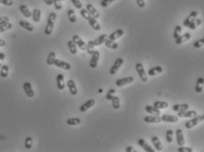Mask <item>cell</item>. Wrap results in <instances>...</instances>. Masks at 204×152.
Returning <instances> with one entry per match:
<instances>
[{"label":"cell","mask_w":204,"mask_h":152,"mask_svg":"<svg viewBox=\"0 0 204 152\" xmlns=\"http://www.w3.org/2000/svg\"><path fill=\"white\" fill-rule=\"evenodd\" d=\"M145 111L148 114H151V115L159 116L161 114L160 109L155 107L154 106H146Z\"/></svg>","instance_id":"cell-22"},{"label":"cell","mask_w":204,"mask_h":152,"mask_svg":"<svg viewBox=\"0 0 204 152\" xmlns=\"http://www.w3.org/2000/svg\"><path fill=\"white\" fill-rule=\"evenodd\" d=\"M99 60H100V52L98 50H95L93 54L92 55V58L90 61V67L93 69H95L98 66Z\"/></svg>","instance_id":"cell-10"},{"label":"cell","mask_w":204,"mask_h":152,"mask_svg":"<svg viewBox=\"0 0 204 152\" xmlns=\"http://www.w3.org/2000/svg\"><path fill=\"white\" fill-rule=\"evenodd\" d=\"M202 120L204 121V114H203V115H202Z\"/></svg>","instance_id":"cell-62"},{"label":"cell","mask_w":204,"mask_h":152,"mask_svg":"<svg viewBox=\"0 0 204 152\" xmlns=\"http://www.w3.org/2000/svg\"><path fill=\"white\" fill-rule=\"evenodd\" d=\"M122 64H123V59H122V58H118V59H116L115 62V63H114V65L112 66V68L110 69V74H111V75L116 74L117 71H119V69L122 67Z\"/></svg>","instance_id":"cell-5"},{"label":"cell","mask_w":204,"mask_h":152,"mask_svg":"<svg viewBox=\"0 0 204 152\" xmlns=\"http://www.w3.org/2000/svg\"><path fill=\"white\" fill-rule=\"evenodd\" d=\"M5 45H6V42H5V41H4V40L0 39V47H5Z\"/></svg>","instance_id":"cell-59"},{"label":"cell","mask_w":204,"mask_h":152,"mask_svg":"<svg viewBox=\"0 0 204 152\" xmlns=\"http://www.w3.org/2000/svg\"><path fill=\"white\" fill-rule=\"evenodd\" d=\"M196 25H195V20H192L191 23L189 24V26H188V28L191 29V30H195L196 29Z\"/></svg>","instance_id":"cell-55"},{"label":"cell","mask_w":204,"mask_h":152,"mask_svg":"<svg viewBox=\"0 0 204 152\" xmlns=\"http://www.w3.org/2000/svg\"><path fill=\"white\" fill-rule=\"evenodd\" d=\"M80 15L84 18V19H86V20H88V18L91 16V14L89 13V12H88L86 9H81L80 10Z\"/></svg>","instance_id":"cell-47"},{"label":"cell","mask_w":204,"mask_h":152,"mask_svg":"<svg viewBox=\"0 0 204 152\" xmlns=\"http://www.w3.org/2000/svg\"><path fill=\"white\" fill-rule=\"evenodd\" d=\"M124 34V31L122 29H118L116 31L113 32L109 36H108V39L111 40V41H116L117 39H119L120 37H122Z\"/></svg>","instance_id":"cell-26"},{"label":"cell","mask_w":204,"mask_h":152,"mask_svg":"<svg viewBox=\"0 0 204 152\" xmlns=\"http://www.w3.org/2000/svg\"><path fill=\"white\" fill-rule=\"evenodd\" d=\"M32 146H33V138L31 136H28L25 140V148L27 150H30V149H32Z\"/></svg>","instance_id":"cell-42"},{"label":"cell","mask_w":204,"mask_h":152,"mask_svg":"<svg viewBox=\"0 0 204 152\" xmlns=\"http://www.w3.org/2000/svg\"><path fill=\"white\" fill-rule=\"evenodd\" d=\"M23 89H24V92H25L26 95H27L28 98H33V97L35 96L34 90H33L32 85H31L30 83H28V82L24 83V85H23Z\"/></svg>","instance_id":"cell-12"},{"label":"cell","mask_w":204,"mask_h":152,"mask_svg":"<svg viewBox=\"0 0 204 152\" xmlns=\"http://www.w3.org/2000/svg\"><path fill=\"white\" fill-rule=\"evenodd\" d=\"M144 121L146 123L151 124H158L162 121L161 117L157 115H147L144 118Z\"/></svg>","instance_id":"cell-7"},{"label":"cell","mask_w":204,"mask_h":152,"mask_svg":"<svg viewBox=\"0 0 204 152\" xmlns=\"http://www.w3.org/2000/svg\"><path fill=\"white\" fill-rule=\"evenodd\" d=\"M56 20V14L55 13H50V14L49 15V18H48L46 27H45V30H44V34L47 36L51 35V34L53 32V29H54V26H55Z\"/></svg>","instance_id":"cell-1"},{"label":"cell","mask_w":204,"mask_h":152,"mask_svg":"<svg viewBox=\"0 0 204 152\" xmlns=\"http://www.w3.org/2000/svg\"><path fill=\"white\" fill-rule=\"evenodd\" d=\"M161 120L164 122L167 123H177L179 121V117L176 115H170V114H164L161 116Z\"/></svg>","instance_id":"cell-8"},{"label":"cell","mask_w":204,"mask_h":152,"mask_svg":"<svg viewBox=\"0 0 204 152\" xmlns=\"http://www.w3.org/2000/svg\"><path fill=\"white\" fill-rule=\"evenodd\" d=\"M86 10H87L88 12H89V13L92 15L93 17H94L95 19H99V18H100V13L98 12V10H97L92 4H87Z\"/></svg>","instance_id":"cell-25"},{"label":"cell","mask_w":204,"mask_h":152,"mask_svg":"<svg viewBox=\"0 0 204 152\" xmlns=\"http://www.w3.org/2000/svg\"><path fill=\"white\" fill-rule=\"evenodd\" d=\"M20 11L21 12V13L26 18H30V17H32V13L30 12V10L28 9V7L27 6V5H22L20 6Z\"/></svg>","instance_id":"cell-30"},{"label":"cell","mask_w":204,"mask_h":152,"mask_svg":"<svg viewBox=\"0 0 204 152\" xmlns=\"http://www.w3.org/2000/svg\"><path fill=\"white\" fill-rule=\"evenodd\" d=\"M107 39V35L106 34H103L101 35H100L98 38H96L94 41H93L94 45L95 46H100L101 44L105 43V42H106Z\"/></svg>","instance_id":"cell-29"},{"label":"cell","mask_w":204,"mask_h":152,"mask_svg":"<svg viewBox=\"0 0 204 152\" xmlns=\"http://www.w3.org/2000/svg\"><path fill=\"white\" fill-rule=\"evenodd\" d=\"M72 41L74 42V43L76 44L79 49H80L81 50H86V43L82 39L80 38L79 35H78V34H75V35H73L72 36Z\"/></svg>","instance_id":"cell-4"},{"label":"cell","mask_w":204,"mask_h":152,"mask_svg":"<svg viewBox=\"0 0 204 152\" xmlns=\"http://www.w3.org/2000/svg\"><path fill=\"white\" fill-rule=\"evenodd\" d=\"M115 92H116V91H115V89H110L109 91L107 92V95H106V99H107V100H112V99L115 97Z\"/></svg>","instance_id":"cell-46"},{"label":"cell","mask_w":204,"mask_h":152,"mask_svg":"<svg viewBox=\"0 0 204 152\" xmlns=\"http://www.w3.org/2000/svg\"><path fill=\"white\" fill-rule=\"evenodd\" d=\"M1 67H2V64H1V63H0V68H1Z\"/></svg>","instance_id":"cell-63"},{"label":"cell","mask_w":204,"mask_h":152,"mask_svg":"<svg viewBox=\"0 0 204 152\" xmlns=\"http://www.w3.org/2000/svg\"><path fill=\"white\" fill-rule=\"evenodd\" d=\"M204 86V78H198L196 81V86H195V92L201 93L203 90Z\"/></svg>","instance_id":"cell-27"},{"label":"cell","mask_w":204,"mask_h":152,"mask_svg":"<svg viewBox=\"0 0 204 152\" xmlns=\"http://www.w3.org/2000/svg\"><path fill=\"white\" fill-rule=\"evenodd\" d=\"M112 106H113V107L114 109H118L121 107V104H120V99H119V97L118 96H115L113 99H112Z\"/></svg>","instance_id":"cell-40"},{"label":"cell","mask_w":204,"mask_h":152,"mask_svg":"<svg viewBox=\"0 0 204 152\" xmlns=\"http://www.w3.org/2000/svg\"><path fill=\"white\" fill-rule=\"evenodd\" d=\"M178 151L179 152H193V149L188 148V147H184L183 146H180V148L178 149Z\"/></svg>","instance_id":"cell-51"},{"label":"cell","mask_w":204,"mask_h":152,"mask_svg":"<svg viewBox=\"0 0 204 152\" xmlns=\"http://www.w3.org/2000/svg\"><path fill=\"white\" fill-rule=\"evenodd\" d=\"M127 152H135L136 150H134V148L132 147V146H128L127 148H126V150H125Z\"/></svg>","instance_id":"cell-57"},{"label":"cell","mask_w":204,"mask_h":152,"mask_svg":"<svg viewBox=\"0 0 204 152\" xmlns=\"http://www.w3.org/2000/svg\"><path fill=\"white\" fill-rule=\"evenodd\" d=\"M197 16H198V13H197L196 11H193V12H191L189 13V15H188V17L186 18V19L184 20V21H183L184 27H188V26H189V24L191 23V21L194 20L195 18H197Z\"/></svg>","instance_id":"cell-16"},{"label":"cell","mask_w":204,"mask_h":152,"mask_svg":"<svg viewBox=\"0 0 204 152\" xmlns=\"http://www.w3.org/2000/svg\"><path fill=\"white\" fill-rule=\"evenodd\" d=\"M66 123L70 126H78L81 124V120L79 118H70L66 121Z\"/></svg>","instance_id":"cell-34"},{"label":"cell","mask_w":204,"mask_h":152,"mask_svg":"<svg viewBox=\"0 0 204 152\" xmlns=\"http://www.w3.org/2000/svg\"><path fill=\"white\" fill-rule=\"evenodd\" d=\"M94 42H93V41H89L86 44V51H87L88 55H93V52H94Z\"/></svg>","instance_id":"cell-36"},{"label":"cell","mask_w":204,"mask_h":152,"mask_svg":"<svg viewBox=\"0 0 204 152\" xmlns=\"http://www.w3.org/2000/svg\"><path fill=\"white\" fill-rule=\"evenodd\" d=\"M197 116V113L196 111L195 110H191V111H185V112H182V113H179L178 114V117L179 118H193V117H195Z\"/></svg>","instance_id":"cell-18"},{"label":"cell","mask_w":204,"mask_h":152,"mask_svg":"<svg viewBox=\"0 0 204 152\" xmlns=\"http://www.w3.org/2000/svg\"><path fill=\"white\" fill-rule=\"evenodd\" d=\"M202 121H203V120H202V116L197 115L195 116V117H193V118H191L190 121H187V122L185 123V128H187L188 129H191V128L196 127L197 125L199 123H201Z\"/></svg>","instance_id":"cell-2"},{"label":"cell","mask_w":204,"mask_h":152,"mask_svg":"<svg viewBox=\"0 0 204 152\" xmlns=\"http://www.w3.org/2000/svg\"><path fill=\"white\" fill-rule=\"evenodd\" d=\"M204 46V36L202 38H201L200 40H198L196 42H195V43H194V47L195 48V49H201L202 47H203Z\"/></svg>","instance_id":"cell-45"},{"label":"cell","mask_w":204,"mask_h":152,"mask_svg":"<svg viewBox=\"0 0 204 152\" xmlns=\"http://www.w3.org/2000/svg\"><path fill=\"white\" fill-rule=\"evenodd\" d=\"M20 26L24 29H26L27 31H28V32H33L35 30L34 26L32 24H30L29 22L26 21V20H20Z\"/></svg>","instance_id":"cell-28"},{"label":"cell","mask_w":204,"mask_h":152,"mask_svg":"<svg viewBox=\"0 0 204 152\" xmlns=\"http://www.w3.org/2000/svg\"><path fill=\"white\" fill-rule=\"evenodd\" d=\"M8 73H9V67L6 64H4L1 67V71H0V76L3 78H5L8 77Z\"/></svg>","instance_id":"cell-37"},{"label":"cell","mask_w":204,"mask_h":152,"mask_svg":"<svg viewBox=\"0 0 204 152\" xmlns=\"http://www.w3.org/2000/svg\"><path fill=\"white\" fill-rule=\"evenodd\" d=\"M60 1H64V0H60Z\"/></svg>","instance_id":"cell-64"},{"label":"cell","mask_w":204,"mask_h":152,"mask_svg":"<svg viewBox=\"0 0 204 152\" xmlns=\"http://www.w3.org/2000/svg\"><path fill=\"white\" fill-rule=\"evenodd\" d=\"M0 4L6 6H11L13 5V0H0Z\"/></svg>","instance_id":"cell-52"},{"label":"cell","mask_w":204,"mask_h":152,"mask_svg":"<svg viewBox=\"0 0 204 152\" xmlns=\"http://www.w3.org/2000/svg\"><path fill=\"white\" fill-rule=\"evenodd\" d=\"M12 27H13V25H12L10 22H9V23H6V24H5V25L0 26V34L5 32L6 30H9V29H11Z\"/></svg>","instance_id":"cell-44"},{"label":"cell","mask_w":204,"mask_h":152,"mask_svg":"<svg viewBox=\"0 0 204 152\" xmlns=\"http://www.w3.org/2000/svg\"><path fill=\"white\" fill-rule=\"evenodd\" d=\"M56 85H57V88L60 91L64 90L65 88V83H64V78L63 74H58L56 77Z\"/></svg>","instance_id":"cell-24"},{"label":"cell","mask_w":204,"mask_h":152,"mask_svg":"<svg viewBox=\"0 0 204 152\" xmlns=\"http://www.w3.org/2000/svg\"><path fill=\"white\" fill-rule=\"evenodd\" d=\"M153 106L158 109H167L169 107L168 103L166 101H155Z\"/></svg>","instance_id":"cell-35"},{"label":"cell","mask_w":204,"mask_h":152,"mask_svg":"<svg viewBox=\"0 0 204 152\" xmlns=\"http://www.w3.org/2000/svg\"><path fill=\"white\" fill-rule=\"evenodd\" d=\"M136 70H137V71L138 73L140 79L142 80L143 82H144V83L147 82V81H148V75H147V73L145 72L144 67V65H143L141 63H137L136 64Z\"/></svg>","instance_id":"cell-3"},{"label":"cell","mask_w":204,"mask_h":152,"mask_svg":"<svg viewBox=\"0 0 204 152\" xmlns=\"http://www.w3.org/2000/svg\"><path fill=\"white\" fill-rule=\"evenodd\" d=\"M53 5H55V8H56L57 11L61 10V9L63 8L62 3H61V1H60V0H53Z\"/></svg>","instance_id":"cell-50"},{"label":"cell","mask_w":204,"mask_h":152,"mask_svg":"<svg viewBox=\"0 0 204 152\" xmlns=\"http://www.w3.org/2000/svg\"><path fill=\"white\" fill-rule=\"evenodd\" d=\"M181 31H182V27L180 26H176L174 28V32H173V38L177 39L178 37L181 34Z\"/></svg>","instance_id":"cell-43"},{"label":"cell","mask_w":204,"mask_h":152,"mask_svg":"<svg viewBox=\"0 0 204 152\" xmlns=\"http://www.w3.org/2000/svg\"><path fill=\"white\" fill-rule=\"evenodd\" d=\"M115 1H116V0H102L101 3H100V5H101L102 7H107L112 3H114Z\"/></svg>","instance_id":"cell-49"},{"label":"cell","mask_w":204,"mask_h":152,"mask_svg":"<svg viewBox=\"0 0 204 152\" xmlns=\"http://www.w3.org/2000/svg\"><path fill=\"white\" fill-rule=\"evenodd\" d=\"M188 109H189L188 104H175L173 106V110L174 112H178V113H182Z\"/></svg>","instance_id":"cell-17"},{"label":"cell","mask_w":204,"mask_h":152,"mask_svg":"<svg viewBox=\"0 0 204 152\" xmlns=\"http://www.w3.org/2000/svg\"><path fill=\"white\" fill-rule=\"evenodd\" d=\"M195 22L196 27H200V26L202 25V20H201V19L195 18Z\"/></svg>","instance_id":"cell-56"},{"label":"cell","mask_w":204,"mask_h":152,"mask_svg":"<svg viewBox=\"0 0 204 152\" xmlns=\"http://www.w3.org/2000/svg\"><path fill=\"white\" fill-rule=\"evenodd\" d=\"M71 3H72L73 5L77 8V9H79V10H81V9L83 8V5H82V3H81L79 0H71Z\"/></svg>","instance_id":"cell-48"},{"label":"cell","mask_w":204,"mask_h":152,"mask_svg":"<svg viewBox=\"0 0 204 152\" xmlns=\"http://www.w3.org/2000/svg\"><path fill=\"white\" fill-rule=\"evenodd\" d=\"M175 136H176L177 144L179 145V146H183V145L185 144V139H184L182 129H177L176 132H175Z\"/></svg>","instance_id":"cell-15"},{"label":"cell","mask_w":204,"mask_h":152,"mask_svg":"<svg viewBox=\"0 0 204 152\" xmlns=\"http://www.w3.org/2000/svg\"><path fill=\"white\" fill-rule=\"evenodd\" d=\"M67 87L69 88V91H70L71 94L73 95V96H76V95L78 94V89H77L75 82H74L72 79L68 80V82H67Z\"/></svg>","instance_id":"cell-20"},{"label":"cell","mask_w":204,"mask_h":152,"mask_svg":"<svg viewBox=\"0 0 204 152\" xmlns=\"http://www.w3.org/2000/svg\"><path fill=\"white\" fill-rule=\"evenodd\" d=\"M137 4L140 8H144L145 6V1L144 0H137Z\"/></svg>","instance_id":"cell-54"},{"label":"cell","mask_w":204,"mask_h":152,"mask_svg":"<svg viewBox=\"0 0 204 152\" xmlns=\"http://www.w3.org/2000/svg\"><path fill=\"white\" fill-rule=\"evenodd\" d=\"M54 65H56L58 68H61L63 70H65V71H70L71 69V65L64 61H62V60H59V59H56L55 60V63H54Z\"/></svg>","instance_id":"cell-9"},{"label":"cell","mask_w":204,"mask_h":152,"mask_svg":"<svg viewBox=\"0 0 204 152\" xmlns=\"http://www.w3.org/2000/svg\"><path fill=\"white\" fill-rule=\"evenodd\" d=\"M41 16H42V13H41V10L40 9H35L33 11V13H32V19L34 22H39L41 20Z\"/></svg>","instance_id":"cell-31"},{"label":"cell","mask_w":204,"mask_h":152,"mask_svg":"<svg viewBox=\"0 0 204 152\" xmlns=\"http://www.w3.org/2000/svg\"><path fill=\"white\" fill-rule=\"evenodd\" d=\"M87 21L89 23V25L94 29L95 31H100L101 30V27L99 24V22L97 21V19H95L94 17H93L92 15L88 18Z\"/></svg>","instance_id":"cell-11"},{"label":"cell","mask_w":204,"mask_h":152,"mask_svg":"<svg viewBox=\"0 0 204 152\" xmlns=\"http://www.w3.org/2000/svg\"><path fill=\"white\" fill-rule=\"evenodd\" d=\"M68 48L69 50L71 52V54L72 55H76L78 53V49H77V45L74 43L73 41H69L68 42Z\"/></svg>","instance_id":"cell-33"},{"label":"cell","mask_w":204,"mask_h":152,"mask_svg":"<svg viewBox=\"0 0 204 152\" xmlns=\"http://www.w3.org/2000/svg\"><path fill=\"white\" fill-rule=\"evenodd\" d=\"M99 92H100V93H101V92H102V89H100V90H99Z\"/></svg>","instance_id":"cell-61"},{"label":"cell","mask_w":204,"mask_h":152,"mask_svg":"<svg viewBox=\"0 0 204 152\" xmlns=\"http://www.w3.org/2000/svg\"><path fill=\"white\" fill-rule=\"evenodd\" d=\"M190 39H191V34H190L189 33H186V34H184L182 35L180 34L177 39H175V44L176 45H180V44L189 41Z\"/></svg>","instance_id":"cell-14"},{"label":"cell","mask_w":204,"mask_h":152,"mask_svg":"<svg viewBox=\"0 0 204 152\" xmlns=\"http://www.w3.org/2000/svg\"><path fill=\"white\" fill-rule=\"evenodd\" d=\"M137 143H138V144L140 147H142L146 152H155V150L153 149L151 146H150L149 143L146 142L144 139H139L138 141H137Z\"/></svg>","instance_id":"cell-13"},{"label":"cell","mask_w":204,"mask_h":152,"mask_svg":"<svg viewBox=\"0 0 204 152\" xmlns=\"http://www.w3.org/2000/svg\"><path fill=\"white\" fill-rule=\"evenodd\" d=\"M67 14H68V18H69V20L71 23H75L77 21V17L75 14V12L72 9H70L68 12H67Z\"/></svg>","instance_id":"cell-38"},{"label":"cell","mask_w":204,"mask_h":152,"mask_svg":"<svg viewBox=\"0 0 204 152\" xmlns=\"http://www.w3.org/2000/svg\"><path fill=\"white\" fill-rule=\"evenodd\" d=\"M151 142H152L154 148H155L157 150H158V151H162V150H163L164 146H163L162 143H161L160 140H159V138L158 137V136H152V137H151Z\"/></svg>","instance_id":"cell-23"},{"label":"cell","mask_w":204,"mask_h":152,"mask_svg":"<svg viewBox=\"0 0 204 152\" xmlns=\"http://www.w3.org/2000/svg\"><path fill=\"white\" fill-rule=\"evenodd\" d=\"M46 5H48L49 6H50L53 5V0H42Z\"/></svg>","instance_id":"cell-58"},{"label":"cell","mask_w":204,"mask_h":152,"mask_svg":"<svg viewBox=\"0 0 204 152\" xmlns=\"http://www.w3.org/2000/svg\"><path fill=\"white\" fill-rule=\"evenodd\" d=\"M95 105V100H89L86 103H84L82 106L80 107V112L82 113H85L86 112L87 110H89L90 108H92L93 107H94Z\"/></svg>","instance_id":"cell-21"},{"label":"cell","mask_w":204,"mask_h":152,"mask_svg":"<svg viewBox=\"0 0 204 152\" xmlns=\"http://www.w3.org/2000/svg\"><path fill=\"white\" fill-rule=\"evenodd\" d=\"M6 23H9V18L6 16H4V17H1L0 18V26L2 25H5Z\"/></svg>","instance_id":"cell-53"},{"label":"cell","mask_w":204,"mask_h":152,"mask_svg":"<svg viewBox=\"0 0 204 152\" xmlns=\"http://www.w3.org/2000/svg\"><path fill=\"white\" fill-rule=\"evenodd\" d=\"M56 60V53L55 52H50L47 58V63L48 65H53Z\"/></svg>","instance_id":"cell-39"},{"label":"cell","mask_w":204,"mask_h":152,"mask_svg":"<svg viewBox=\"0 0 204 152\" xmlns=\"http://www.w3.org/2000/svg\"><path fill=\"white\" fill-rule=\"evenodd\" d=\"M105 46L108 49H118V43H116L115 41H111L109 39H107L106 42H105Z\"/></svg>","instance_id":"cell-32"},{"label":"cell","mask_w":204,"mask_h":152,"mask_svg":"<svg viewBox=\"0 0 204 152\" xmlns=\"http://www.w3.org/2000/svg\"><path fill=\"white\" fill-rule=\"evenodd\" d=\"M173 135H174V133H173V131L172 130V129H168V130L166 131V138L167 143H171L173 142Z\"/></svg>","instance_id":"cell-41"},{"label":"cell","mask_w":204,"mask_h":152,"mask_svg":"<svg viewBox=\"0 0 204 152\" xmlns=\"http://www.w3.org/2000/svg\"><path fill=\"white\" fill-rule=\"evenodd\" d=\"M135 78L133 77H128V78H120L115 82V85L118 87L124 86V85H127L129 84H131L134 82Z\"/></svg>","instance_id":"cell-6"},{"label":"cell","mask_w":204,"mask_h":152,"mask_svg":"<svg viewBox=\"0 0 204 152\" xmlns=\"http://www.w3.org/2000/svg\"><path fill=\"white\" fill-rule=\"evenodd\" d=\"M5 58V55L2 52H0V61H4Z\"/></svg>","instance_id":"cell-60"},{"label":"cell","mask_w":204,"mask_h":152,"mask_svg":"<svg viewBox=\"0 0 204 152\" xmlns=\"http://www.w3.org/2000/svg\"><path fill=\"white\" fill-rule=\"evenodd\" d=\"M163 72V68L161 66H156V67H153L151 69H150L147 72V75L150 76V77H155L157 75H159Z\"/></svg>","instance_id":"cell-19"}]
</instances>
